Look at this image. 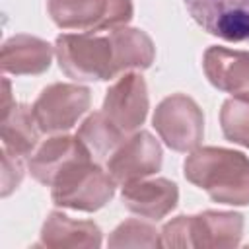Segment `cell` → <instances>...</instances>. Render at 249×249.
<instances>
[{
	"label": "cell",
	"instance_id": "obj_12",
	"mask_svg": "<svg viewBox=\"0 0 249 249\" xmlns=\"http://www.w3.org/2000/svg\"><path fill=\"white\" fill-rule=\"evenodd\" d=\"M78 160H91L78 136H53L31 154L27 165L39 183L53 185L58 173Z\"/></svg>",
	"mask_w": 249,
	"mask_h": 249
},
{
	"label": "cell",
	"instance_id": "obj_7",
	"mask_svg": "<svg viewBox=\"0 0 249 249\" xmlns=\"http://www.w3.org/2000/svg\"><path fill=\"white\" fill-rule=\"evenodd\" d=\"M89 107V89L74 84H53L33 103V117L43 132H62Z\"/></svg>",
	"mask_w": 249,
	"mask_h": 249
},
{
	"label": "cell",
	"instance_id": "obj_14",
	"mask_svg": "<svg viewBox=\"0 0 249 249\" xmlns=\"http://www.w3.org/2000/svg\"><path fill=\"white\" fill-rule=\"evenodd\" d=\"M53 49L49 43L29 35H16L2 47L0 62L4 72L41 74L51 66Z\"/></svg>",
	"mask_w": 249,
	"mask_h": 249
},
{
	"label": "cell",
	"instance_id": "obj_3",
	"mask_svg": "<svg viewBox=\"0 0 249 249\" xmlns=\"http://www.w3.org/2000/svg\"><path fill=\"white\" fill-rule=\"evenodd\" d=\"M115 181L93 160H78L64 167L53 183V200L74 210H97L115 193Z\"/></svg>",
	"mask_w": 249,
	"mask_h": 249
},
{
	"label": "cell",
	"instance_id": "obj_18",
	"mask_svg": "<svg viewBox=\"0 0 249 249\" xmlns=\"http://www.w3.org/2000/svg\"><path fill=\"white\" fill-rule=\"evenodd\" d=\"M220 119L224 134L230 140L249 148V101L239 97L228 99L222 105Z\"/></svg>",
	"mask_w": 249,
	"mask_h": 249
},
{
	"label": "cell",
	"instance_id": "obj_13",
	"mask_svg": "<svg viewBox=\"0 0 249 249\" xmlns=\"http://www.w3.org/2000/svg\"><path fill=\"white\" fill-rule=\"evenodd\" d=\"M177 198H179L177 185L167 179H152V181L138 179L123 187L124 206L150 220L163 218L169 210L175 208Z\"/></svg>",
	"mask_w": 249,
	"mask_h": 249
},
{
	"label": "cell",
	"instance_id": "obj_5",
	"mask_svg": "<svg viewBox=\"0 0 249 249\" xmlns=\"http://www.w3.org/2000/svg\"><path fill=\"white\" fill-rule=\"evenodd\" d=\"M243 220L231 212L179 216L161 231V245H237Z\"/></svg>",
	"mask_w": 249,
	"mask_h": 249
},
{
	"label": "cell",
	"instance_id": "obj_10",
	"mask_svg": "<svg viewBox=\"0 0 249 249\" xmlns=\"http://www.w3.org/2000/svg\"><path fill=\"white\" fill-rule=\"evenodd\" d=\"M103 113L124 134L134 132L148 113V93L142 76L124 74L117 84H113L105 95Z\"/></svg>",
	"mask_w": 249,
	"mask_h": 249
},
{
	"label": "cell",
	"instance_id": "obj_4",
	"mask_svg": "<svg viewBox=\"0 0 249 249\" xmlns=\"http://www.w3.org/2000/svg\"><path fill=\"white\" fill-rule=\"evenodd\" d=\"M49 14L62 29L95 33L117 29L132 18L130 0H49Z\"/></svg>",
	"mask_w": 249,
	"mask_h": 249
},
{
	"label": "cell",
	"instance_id": "obj_6",
	"mask_svg": "<svg viewBox=\"0 0 249 249\" xmlns=\"http://www.w3.org/2000/svg\"><path fill=\"white\" fill-rule=\"evenodd\" d=\"M154 126L165 144L177 152L193 150L202 140V113L198 105L183 93L165 97L158 105Z\"/></svg>",
	"mask_w": 249,
	"mask_h": 249
},
{
	"label": "cell",
	"instance_id": "obj_16",
	"mask_svg": "<svg viewBox=\"0 0 249 249\" xmlns=\"http://www.w3.org/2000/svg\"><path fill=\"white\" fill-rule=\"evenodd\" d=\"M76 136L86 146L88 154L95 163L107 161L126 140V134L117 124H113L103 111L89 115L76 132Z\"/></svg>",
	"mask_w": 249,
	"mask_h": 249
},
{
	"label": "cell",
	"instance_id": "obj_8",
	"mask_svg": "<svg viewBox=\"0 0 249 249\" xmlns=\"http://www.w3.org/2000/svg\"><path fill=\"white\" fill-rule=\"evenodd\" d=\"M189 16L224 41H249V0H183Z\"/></svg>",
	"mask_w": 249,
	"mask_h": 249
},
{
	"label": "cell",
	"instance_id": "obj_19",
	"mask_svg": "<svg viewBox=\"0 0 249 249\" xmlns=\"http://www.w3.org/2000/svg\"><path fill=\"white\" fill-rule=\"evenodd\" d=\"M23 177V165L18 156H12L2 148V196H8Z\"/></svg>",
	"mask_w": 249,
	"mask_h": 249
},
{
	"label": "cell",
	"instance_id": "obj_15",
	"mask_svg": "<svg viewBox=\"0 0 249 249\" xmlns=\"http://www.w3.org/2000/svg\"><path fill=\"white\" fill-rule=\"evenodd\" d=\"M39 130L41 128L33 117V109L21 103H14V107L2 117L0 123L4 150L18 158L29 156L39 140Z\"/></svg>",
	"mask_w": 249,
	"mask_h": 249
},
{
	"label": "cell",
	"instance_id": "obj_1",
	"mask_svg": "<svg viewBox=\"0 0 249 249\" xmlns=\"http://www.w3.org/2000/svg\"><path fill=\"white\" fill-rule=\"evenodd\" d=\"M185 177L226 204H249V158L224 148H200L185 160Z\"/></svg>",
	"mask_w": 249,
	"mask_h": 249
},
{
	"label": "cell",
	"instance_id": "obj_2",
	"mask_svg": "<svg viewBox=\"0 0 249 249\" xmlns=\"http://www.w3.org/2000/svg\"><path fill=\"white\" fill-rule=\"evenodd\" d=\"M54 49L62 72L74 80H109L119 74L109 35L64 33L56 39Z\"/></svg>",
	"mask_w": 249,
	"mask_h": 249
},
{
	"label": "cell",
	"instance_id": "obj_17",
	"mask_svg": "<svg viewBox=\"0 0 249 249\" xmlns=\"http://www.w3.org/2000/svg\"><path fill=\"white\" fill-rule=\"evenodd\" d=\"M109 37L115 47L117 68L119 72L128 68H148L154 60V43L152 39L138 29L117 27L109 31Z\"/></svg>",
	"mask_w": 249,
	"mask_h": 249
},
{
	"label": "cell",
	"instance_id": "obj_9",
	"mask_svg": "<svg viewBox=\"0 0 249 249\" xmlns=\"http://www.w3.org/2000/svg\"><path fill=\"white\" fill-rule=\"evenodd\" d=\"M161 165V148L150 132H136L126 138L107 160V173L115 183L138 181L152 175Z\"/></svg>",
	"mask_w": 249,
	"mask_h": 249
},
{
	"label": "cell",
	"instance_id": "obj_11",
	"mask_svg": "<svg viewBox=\"0 0 249 249\" xmlns=\"http://www.w3.org/2000/svg\"><path fill=\"white\" fill-rule=\"evenodd\" d=\"M202 64L208 80L218 89L249 101V53L210 47L204 53Z\"/></svg>",
	"mask_w": 249,
	"mask_h": 249
}]
</instances>
